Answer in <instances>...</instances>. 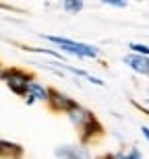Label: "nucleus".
I'll return each mask as SVG.
<instances>
[{"label": "nucleus", "instance_id": "8", "mask_svg": "<svg viewBox=\"0 0 149 159\" xmlns=\"http://www.w3.org/2000/svg\"><path fill=\"white\" fill-rule=\"evenodd\" d=\"M62 8H64L66 12H79L83 8V2H81V0H66L64 4H62Z\"/></svg>", "mask_w": 149, "mask_h": 159}, {"label": "nucleus", "instance_id": "6", "mask_svg": "<svg viewBox=\"0 0 149 159\" xmlns=\"http://www.w3.org/2000/svg\"><path fill=\"white\" fill-rule=\"evenodd\" d=\"M56 157L60 159H91L89 151L83 147H58L56 149Z\"/></svg>", "mask_w": 149, "mask_h": 159}, {"label": "nucleus", "instance_id": "10", "mask_svg": "<svg viewBox=\"0 0 149 159\" xmlns=\"http://www.w3.org/2000/svg\"><path fill=\"white\" fill-rule=\"evenodd\" d=\"M104 4H108V6H116V8H124L126 2H118V0H104Z\"/></svg>", "mask_w": 149, "mask_h": 159}, {"label": "nucleus", "instance_id": "12", "mask_svg": "<svg viewBox=\"0 0 149 159\" xmlns=\"http://www.w3.org/2000/svg\"><path fill=\"white\" fill-rule=\"evenodd\" d=\"M141 132H143V136L149 141V128H147V126H143V128H141Z\"/></svg>", "mask_w": 149, "mask_h": 159}, {"label": "nucleus", "instance_id": "7", "mask_svg": "<svg viewBox=\"0 0 149 159\" xmlns=\"http://www.w3.org/2000/svg\"><path fill=\"white\" fill-rule=\"evenodd\" d=\"M27 95H29V97H33L35 101H48L50 89H46L44 85H40L37 81H31L29 83V89H27Z\"/></svg>", "mask_w": 149, "mask_h": 159}, {"label": "nucleus", "instance_id": "3", "mask_svg": "<svg viewBox=\"0 0 149 159\" xmlns=\"http://www.w3.org/2000/svg\"><path fill=\"white\" fill-rule=\"evenodd\" d=\"M48 103H50V107H52L54 112H66V114L77 106V101H75V99L66 97L64 93H60V91H56V89H50Z\"/></svg>", "mask_w": 149, "mask_h": 159}, {"label": "nucleus", "instance_id": "1", "mask_svg": "<svg viewBox=\"0 0 149 159\" xmlns=\"http://www.w3.org/2000/svg\"><path fill=\"white\" fill-rule=\"evenodd\" d=\"M48 41L52 43H58L60 50L71 56H77V58H95L97 54V48L93 46H87V43H79V41H72V39H66V37H56V35H48L46 37Z\"/></svg>", "mask_w": 149, "mask_h": 159}, {"label": "nucleus", "instance_id": "2", "mask_svg": "<svg viewBox=\"0 0 149 159\" xmlns=\"http://www.w3.org/2000/svg\"><path fill=\"white\" fill-rule=\"evenodd\" d=\"M0 77L4 79V83L8 85V89H11L12 93L27 97V89H29V83H31L27 72L19 70V68H8V70H4Z\"/></svg>", "mask_w": 149, "mask_h": 159}, {"label": "nucleus", "instance_id": "5", "mask_svg": "<svg viewBox=\"0 0 149 159\" xmlns=\"http://www.w3.org/2000/svg\"><path fill=\"white\" fill-rule=\"evenodd\" d=\"M66 116H68V120H71V122L75 124L77 128H85V126H87V124H89L91 120H93V116H91V114L87 112L85 107H81L79 103H77L75 107H72V110H71L68 114H66Z\"/></svg>", "mask_w": 149, "mask_h": 159}, {"label": "nucleus", "instance_id": "11", "mask_svg": "<svg viewBox=\"0 0 149 159\" xmlns=\"http://www.w3.org/2000/svg\"><path fill=\"white\" fill-rule=\"evenodd\" d=\"M124 159H143L137 149H131V153H124Z\"/></svg>", "mask_w": 149, "mask_h": 159}, {"label": "nucleus", "instance_id": "9", "mask_svg": "<svg viewBox=\"0 0 149 159\" xmlns=\"http://www.w3.org/2000/svg\"><path fill=\"white\" fill-rule=\"evenodd\" d=\"M133 54H139V56H147L149 58V46H143V43H131Z\"/></svg>", "mask_w": 149, "mask_h": 159}, {"label": "nucleus", "instance_id": "4", "mask_svg": "<svg viewBox=\"0 0 149 159\" xmlns=\"http://www.w3.org/2000/svg\"><path fill=\"white\" fill-rule=\"evenodd\" d=\"M122 60H124V64L131 66L135 72L149 77V58H147V56H139V54H126Z\"/></svg>", "mask_w": 149, "mask_h": 159}, {"label": "nucleus", "instance_id": "13", "mask_svg": "<svg viewBox=\"0 0 149 159\" xmlns=\"http://www.w3.org/2000/svg\"><path fill=\"white\" fill-rule=\"evenodd\" d=\"M104 159H106V157H104Z\"/></svg>", "mask_w": 149, "mask_h": 159}]
</instances>
